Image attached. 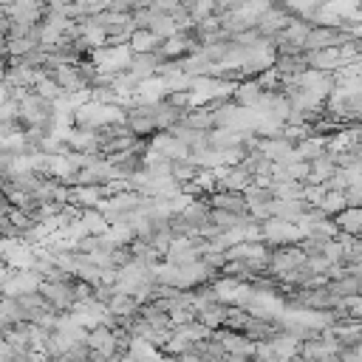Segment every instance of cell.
<instances>
[{
  "label": "cell",
  "instance_id": "57",
  "mask_svg": "<svg viewBox=\"0 0 362 362\" xmlns=\"http://www.w3.org/2000/svg\"><path fill=\"white\" fill-rule=\"evenodd\" d=\"M11 3H34V0H11Z\"/></svg>",
  "mask_w": 362,
  "mask_h": 362
},
{
  "label": "cell",
  "instance_id": "26",
  "mask_svg": "<svg viewBox=\"0 0 362 362\" xmlns=\"http://www.w3.org/2000/svg\"><path fill=\"white\" fill-rule=\"evenodd\" d=\"M158 42H161V40H158L150 28H133L130 37H127V48H130L133 54H150V51L158 48Z\"/></svg>",
  "mask_w": 362,
  "mask_h": 362
},
{
  "label": "cell",
  "instance_id": "15",
  "mask_svg": "<svg viewBox=\"0 0 362 362\" xmlns=\"http://www.w3.org/2000/svg\"><path fill=\"white\" fill-rule=\"evenodd\" d=\"M167 93L170 90H167V82H164L161 74H153V76L136 82V102H144V105L147 102H161Z\"/></svg>",
  "mask_w": 362,
  "mask_h": 362
},
{
  "label": "cell",
  "instance_id": "24",
  "mask_svg": "<svg viewBox=\"0 0 362 362\" xmlns=\"http://www.w3.org/2000/svg\"><path fill=\"white\" fill-rule=\"evenodd\" d=\"M181 116H184V110H178V107H173L170 102H153V124H156V130H170L173 124H178L181 122Z\"/></svg>",
  "mask_w": 362,
  "mask_h": 362
},
{
  "label": "cell",
  "instance_id": "45",
  "mask_svg": "<svg viewBox=\"0 0 362 362\" xmlns=\"http://www.w3.org/2000/svg\"><path fill=\"white\" fill-rule=\"evenodd\" d=\"M322 195H325V187L322 184H303V201L308 204V206H317L320 201H322Z\"/></svg>",
  "mask_w": 362,
  "mask_h": 362
},
{
  "label": "cell",
  "instance_id": "27",
  "mask_svg": "<svg viewBox=\"0 0 362 362\" xmlns=\"http://www.w3.org/2000/svg\"><path fill=\"white\" fill-rule=\"evenodd\" d=\"M280 76H294L305 68V57L303 51H294V54H274V65H272Z\"/></svg>",
  "mask_w": 362,
  "mask_h": 362
},
{
  "label": "cell",
  "instance_id": "25",
  "mask_svg": "<svg viewBox=\"0 0 362 362\" xmlns=\"http://www.w3.org/2000/svg\"><path fill=\"white\" fill-rule=\"evenodd\" d=\"M260 93H263V88L255 82V79H240L238 85H235V90H232V102L235 105H240V107H255V102L260 99Z\"/></svg>",
  "mask_w": 362,
  "mask_h": 362
},
{
  "label": "cell",
  "instance_id": "11",
  "mask_svg": "<svg viewBox=\"0 0 362 362\" xmlns=\"http://www.w3.org/2000/svg\"><path fill=\"white\" fill-rule=\"evenodd\" d=\"M201 255H198V249H195V243H192V238H173L170 243H167V249H164V260L167 263H173V266H187V263H192V260H198Z\"/></svg>",
  "mask_w": 362,
  "mask_h": 362
},
{
  "label": "cell",
  "instance_id": "38",
  "mask_svg": "<svg viewBox=\"0 0 362 362\" xmlns=\"http://www.w3.org/2000/svg\"><path fill=\"white\" fill-rule=\"evenodd\" d=\"M328 218H334L339 209H345V195L339 192V189H325V195H322V201L317 204Z\"/></svg>",
  "mask_w": 362,
  "mask_h": 362
},
{
  "label": "cell",
  "instance_id": "7",
  "mask_svg": "<svg viewBox=\"0 0 362 362\" xmlns=\"http://www.w3.org/2000/svg\"><path fill=\"white\" fill-rule=\"evenodd\" d=\"M147 147H153L156 153H161L167 161H184V158L189 156V147L181 144L170 130H156V133H150Z\"/></svg>",
  "mask_w": 362,
  "mask_h": 362
},
{
  "label": "cell",
  "instance_id": "46",
  "mask_svg": "<svg viewBox=\"0 0 362 362\" xmlns=\"http://www.w3.org/2000/svg\"><path fill=\"white\" fill-rule=\"evenodd\" d=\"M342 195H345V206H359L362 204V184H348L342 189Z\"/></svg>",
  "mask_w": 362,
  "mask_h": 362
},
{
  "label": "cell",
  "instance_id": "20",
  "mask_svg": "<svg viewBox=\"0 0 362 362\" xmlns=\"http://www.w3.org/2000/svg\"><path fill=\"white\" fill-rule=\"evenodd\" d=\"M48 178H57V181H65V184H74V175H76V164L65 156V153H57V156H48V170H45Z\"/></svg>",
  "mask_w": 362,
  "mask_h": 362
},
{
  "label": "cell",
  "instance_id": "8",
  "mask_svg": "<svg viewBox=\"0 0 362 362\" xmlns=\"http://www.w3.org/2000/svg\"><path fill=\"white\" fill-rule=\"evenodd\" d=\"M85 345H88V351H90L93 356L110 359V356L116 354V334H113V328H107V325H93V328H88Z\"/></svg>",
  "mask_w": 362,
  "mask_h": 362
},
{
  "label": "cell",
  "instance_id": "33",
  "mask_svg": "<svg viewBox=\"0 0 362 362\" xmlns=\"http://www.w3.org/2000/svg\"><path fill=\"white\" fill-rule=\"evenodd\" d=\"M127 356H130V362H156L158 348H153L150 342H144V339H139V337H130Z\"/></svg>",
  "mask_w": 362,
  "mask_h": 362
},
{
  "label": "cell",
  "instance_id": "39",
  "mask_svg": "<svg viewBox=\"0 0 362 362\" xmlns=\"http://www.w3.org/2000/svg\"><path fill=\"white\" fill-rule=\"evenodd\" d=\"M0 150L3 153H11V156H20V153H28V144H25V136H23V127L3 136L0 139Z\"/></svg>",
  "mask_w": 362,
  "mask_h": 362
},
{
  "label": "cell",
  "instance_id": "34",
  "mask_svg": "<svg viewBox=\"0 0 362 362\" xmlns=\"http://www.w3.org/2000/svg\"><path fill=\"white\" fill-rule=\"evenodd\" d=\"M105 308H107L113 317H133V314H136V308H139V303H136L130 294H119V291H116V294L107 300V305H105Z\"/></svg>",
  "mask_w": 362,
  "mask_h": 362
},
{
  "label": "cell",
  "instance_id": "58",
  "mask_svg": "<svg viewBox=\"0 0 362 362\" xmlns=\"http://www.w3.org/2000/svg\"><path fill=\"white\" fill-rule=\"evenodd\" d=\"M252 362H257V359H252ZM269 362H280V359H269Z\"/></svg>",
  "mask_w": 362,
  "mask_h": 362
},
{
  "label": "cell",
  "instance_id": "1",
  "mask_svg": "<svg viewBox=\"0 0 362 362\" xmlns=\"http://www.w3.org/2000/svg\"><path fill=\"white\" fill-rule=\"evenodd\" d=\"M127 110L122 105H105V102H82L79 107H74V124L76 127H88V130H102L107 124H119L124 122Z\"/></svg>",
  "mask_w": 362,
  "mask_h": 362
},
{
  "label": "cell",
  "instance_id": "2",
  "mask_svg": "<svg viewBox=\"0 0 362 362\" xmlns=\"http://www.w3.org/2000/svg\"><path fill=\"white\" fill-rule=\"evenodd\" d=\"M133 51L127 48V42H119V45H102V48H90L88 51V59L96 65L99 74H119L127 68Z\"/></svg>",
  "mask_w": 362,
  "mask_h": 362
},
{
  "label": "cell",
  "instance_id": "3",
  "mask_svg": "<svg viewBox=\"0 0 362 362\" xmlns=\"http://www.w3.org/2000/svg\"><path fill=\"white\" fill-rule=\"evenodd\" d=\"M40 274L31 269H6L0 277V297H20L40 288Z\"/></svg>",
  "mask_w": 362,
  "mask_h": 362
},
{
  "label": "cell",
  "instance_id": "16",
  "mask_svg": "<svg viewBox=\"0 0 362 362\" xmlns=\"http://www.w3.org/2000/svg\"><path fill=\"white\" fill-rule=\"evenodd\" d=\"M206 204L215 209H226L235 215H246V198L243 192H229V189H215L206 195Z\"/></svg>",
  "mask_w": 362,
  "mask_h": 362
},
{
  "label": "cell",
  "instance_id": "47",
  "mask_svg": "<svg viewBox=\"0 0 362 362\" xmlns=\"http://www.w3.org/2000/svg\"><path fill=\"white\" fill-rule=\"evenodd\" d=\"M0 122H17V102L11 96L0 102Z\"/></svg>",
  "mask_w": 362,
  "mask_h": 362
},
{
  "label": "cell",
  "instance_id": "43",
  "mask_svg": "<svg viewBox=\"0 0 362 362\" xmlns=\"http://www.w3.org/2000/svg\"><path fill=\"white\" fill-rule=\"evenodd\" d=\"M6 218H8V223L23 235L31 223H34V218L28 215V212H23V209H17V206H8V212H6Z\"/></svg>",
  "mask_w": 362,
  "mask_h": 362
},
{
  "label": "cell",
  "instance_id": "6",
  "mask_svg": "<svg viewBox=\"0 0 362 362\" xmlns=\"http://www.w3.org/2000/svg\"><path fill=\"white\" fill-rule=\"evenodd\" d=\"M305 260V255H303V249L297 246V243H286V246H274L272 252H269V260H266V274H283V272H288V269H294L297 263H303Z\"/></svg>",
  "mask_w": 362,
  "mask_h": 362
},
{
  "label": "cell",
  "instance_id": "14",
  "mask_svg": "<svg viewBox=\"0 0 362 362\" xmlns=\"http://www.w3.org/2000/svg\"><path fill=\"white\" fill-rule=\"evenodd\" d=\"M303 57H305V68H317V71H328V74H334L339 68V51H337V45L303 51Z\"/></svg>",
  "mask_w": 362,
  "mask_h": 362
},
{
  "label": "cell",
  "instance_id": "36",
  "mask_svg": "<svg viewBox=\"0 0 362 362\" xmlns=\"http://www.w3.org/2000/svg\"><path fill=\"white\" fill-rule=\"evenodd\" d=\"M147 28H150L158 40H167V37H173V34L178 31V25L173 23V17H170V14H164V11H156V14H153V23H150Z\"/></svg>",
  "mask_w": 362,
  "mask_h": 362
},
{
  "label": "cell",
  "instance_id": "10",
  "mask_svg": "<svg viewBox=\"0 0 362 362\" xmlns=\"http://www.w3.org/2000/svg\"><path fill=\"white\" fill-rule=\"evenodd\" d=\"M294 14H288L280 3H272L260 17H257V23H255V28H257V34L260 37H274L280 28H286L288 25V20H291Z\"/></svg>",
  "mask_w": 362,
  "mask_h": 362
},
{
  "label": "cell",
  "instance_id": "35",
  "mask_svg": "<svg viewBox=\"0 0 362 362\" xmlns=\"http://www.w3.org/2000/svg\"><path fill=\"white\" fill-rule=\"evenodd\" d=\"M269 192H272V198L294 201L303 195V184L300 181H269Z\"/></svg>",
  "mask_w": 362,
  "mask_h": 362
},
{
  "label": "cell",
  "instance_id": "48",
  "mask_svg": "<svg viewBox=\"0 0 362 362\" xmlns=\"http://www.w3.org/2000/svg\"><path fill=\"white\" fill-rule=\"evenodd\" d=\"M201 260H204L209 269H215V272H218V269L223 266V260H226V257H223V252H215V249H209V252H204V255H201Z\"/></svg>",
  "mask_w": 362,
  "mask_h": 362
},
{
  "label": "cell",
  "instance_id": "21",
  "mask_svg": "<svg viewBox=\"0 0 362 362\" xmlns=\"http://www.w3.org/2000/svg\"><path fill=\"white\" fill-rule=\"evenodd\" d=\"M99 198H105L102 184H71V204L85 209V206H96Z\"/></svg>",
  "mask_w": 362,
  "mask_h": 362
},
{
  "label": "cell",
  "instance_id": "41",
  "mask_svg": "<svg viewBox=\"0 0 362 362\" xmlns=\"http://www.w3.org/2000/svg\"><path fill=\"white\" fill-rule=\"evenodd\" d=\"M255 82H257L263 90H283V76H280L274 68H266V71L255 74Z\"/></svg>",
  "mask_w": 362,
  "mask_h": 362
},
{
  "label": "cell",
  "instance_id": "22",
  "mask_svg": "<svg viewBox=\"0 0 362 362\" xmlns=\"http://www.w3.org/2000/svg\"><path fill=\"white\" fill-rule=\"evenodd\" d=\"M3 82L8 88H31L34 85V68H28L23 62H8L3 68Z\"/></svg>",
  "mask_w": 362,
  "mask_h": 362
},
{
  "label": "cell",
  "instance_id": "31",
  "mask_svg": "<svg viewBox=\"0 0 362 362\" xmlns=\"http://www.w3.org/2000/svg\"><path fill=\"white\" fill-rule=\"evenodd\" d=\"M124 124L130 127V133H133V136H150V133H156L153 119H150V116H144V113H139L136 107H127Z\"/></svg>",
  "mask_w": 362,
  "mask_h": 362
},
{
  "label": "cell",
  "instance_id": "40",
  "mask_svg": "<svg viewBox=\"0 0 362 362\" xmlns=\"http://www.w3.org/2000/svg\"><path fill=\"white\" fill-rule=\"evenodd\" d=\"M195 173H198V167H195V164H189L187 158H184V161H170V175H173V181H178V184L192 181V178H195Z\"/></svg>",
  "mask_w": 362,
  "mask_h": 362
},
{
  "label": "cell",
  "instance_id": "52",
  "mask_svg": "<svg viewBox=\"0 0 362 362\" xmlns=\"http://www.w3.org/2000/svg\"><path fill=\"white\" fill-rule=\"evenodd\" d=\"M246 0H215V6H218V11H232V8H238V6H243Z\"/></svg>",
  "mask_w": 362,
  "mask_h": 362
},
{
  "label": "cell",
  "instance_id": "49",
  "mask_svg": "<svg viewBox=\"0 0 362 362\" xmlns=\"http://www.w3.org/2000/svg\"><path fill=\"white\" fill-rule=\"evenodd\" d=\"M107 8H110V11H124V14H130L133 8H139V0H107Z\"/></svg>",
  "mask_w": 362,
  "mask_h": 362
},
{
  "label": "cell",
  "instance_id": "42",
  "mask_svg": "<svg viewBox=\"0 0 362 362\" xmlns=\"http://www.w3.org/2000/svg\"><path fill=\"white\" fill-rule=\"evenodd\" d=\"M226 51H229V40H223V42H206V45H201V54L215 65V62H223V57H226Z\"/></svg>",
  "mask_w": 362,
  "mask_h": 362
},
{
  "label": "cell",
  "instance_id": "30",
  "mask_svg": "<svg viewBox=\"0 0 362 362\" xmlns=\"http://www.w3.org/2000/svg\"><path fill=\"white\" fill-rule=\"evenodd\" d=\"M294 150L300 153V158H303V161H311V158H317V156L325 150V136L308 133V136H303V139L294 144Z\"/></svg>",
  "mask_w": 362,
  "mask_h": 362
},
{
  "label": "cell",
  "instance_id": "59",
  "mask_svg": "<svg viewBox=\"0 0 362 362\" xmlns=\"http://www.w3.org/2000/svg\"><path fill=\"white\" fill-rule=\"evenodd\" d=\"M181 3H189V0H181Z\"/></svg>",
  "mask_w": 362,
  "mask_h": 362
},
{
  "label": "cell",
  "instance_id": "5",
  "mask_svg": "<svg viewBox=\"0 0 362 362\" xmlns=\"http://www.w3.org/2000/svg\"><path fill=\"white\" fill-rule=\"evenodd\" d=\"M71 283H74V277H68V280H40V294L45 297V303L54 308V311H71V305H74V291H71Z\"/></svg>",
  "mask_w": 362,
  "mask_h": 362
},
{
  "label": "cell",
  "instance_id": "51",
  "mask_svg": "<svg viewBox=\"0 0 362 362\" xmlns=\"http://www.w3.org/2000/svg\"><path fill=\"white\" fill-rule=\"evenodd\" d=\"M0 362H14V348L0 337Z\"/></svg>",
  "mask_w": 362,
  "mask_h": 362
},
{
  "label": "cell",
  "instance_id": "19",
  "mask_svg": "<svg viewBox=\"0 0 362 362\" xmlns=\"http://www.w3.org/2000/svg\"><path fill=\"white\" fill-rule=\"evenodd\" d=\"M334 223H337V232L359 238V232H362V206H345V209H339L334 215Z\"/></svg>",
  "mask_w": 362,
  "mask_h": 362
},
{
  "label": "cell",
  "instance_id": "17",
  "mask_svg": "<svg viewBox=\"0 0 362 362\" xmlns=\"http://www.w3.org/2000/svg\"><path fill=\"white\" fill-rule=\"evenodd\" d=\"M269 345H272V351H274V356H277L280 362L294 359L297 351H300V339H297L291 331H283V328H277V331L269 337Z\"/></svg>",
  "mask_w": 362,
  "mask_h": 362
},
{
  "label": "cell",
  "instance_id": "32",
  "mask_svg": "<svg viewBox=\"0 0 362 362\" xmlns=\"http://www.w3.org/2000/svg\"><path fill=\"white\" fill-rule=\"evenodd\" d=\"M223 314H226V305H223V303H212V305L195 311V320H198L201 325H206L209 331H215V328L223 325Z\"/></svg>",
  "mask_w": 362,
  "mask_h": 362
},
{
  "label": "cell",
  "instance_id": "37",
  "mask_svg": "<svg viewBox=\"0 0 362 362\" xmlns=\"http://www.w3.org/2000/svg\"><path fill=\"white\" fill-rule=\"evenodd\" d=\"M181 6L187 8V14H189L192 25H195V23H201L204 17H209V14H215V11H218L215 0H189V3H181Z\"/></svg>",
  "mask_w": 362,
  "mask_h": 362
},
{
  "label": "cell",
  "instance_id": "44",
  "mask_svg": "<svg viewBox=\"0 0 362 362\" xmlns=\"http://www.w3.org/2000/svg\"><path fill=\"white\" fill-rule=\"evenodd\" d=\"M283 173H286L288 181L305 184V178H308V161H288V164H283Z\"/></svg>",
  "mask_w": 362,
  "mask_h": 362
},
{
  "label": "cell",
  "instance_id": "4",
  "mask_svg": "<svg viewBox=\"0 0 362 362\" xmlns=\"http://www.w3.org/2000/svg\"><path fill=\"white\" fill-rule=\"evenodd\" d=\"M303 235L297 229V223L291 221H283V218H266L260 221V240L266 246H286V243H297Z\"/></svg>",
  "mask_w": 362,
  "mask_h": 362
},
{
  "label": "cell",
  "instance_id": "13",
  "mask_svg": "<svg viewBox=\"0 0 362 362\" xmlns=\"http://www.w3.org/2000/svg\"><path fill=\"white\" fill-rule=\"evenodd\" d=\"M65 147L68 150H76V153H88V156H96L99 153V141H96V130H88V127H71L68 136H65ZM102 156V153H99Z\"/></svg>",
  "mask_w": 362,
  "mask_h": 362
},
{
  "label": "cell",
  "instance_id": "12",
  "mask_svg": "<svg viewBox=\"0 0 362 362\" xmlns=\"http://www.w3.org/2000/svg\"><path fill=\"white\" fill-rule=\"evenodd\" d=\"M161 62H164V59H161V54H158V51H150V54H133L124 71H127L136 82H141V79H147V76L158 74V65H161Z\"/></svg>",
  "mask_w": 362,
  "mask_h": 362
},
{
  "label": "cell",
  "instance_id": "18",
  "mask_svg": "<svg viewBox=\"0 0 362 362\" xmlns=\"http://www.w3.org/2000/svg\"><path fill=\"white\" fill-rule=\"evenodd\" d=\"M51 79L65 90V93H74V90H85L88 85L79 79V74H76V68L71 65V62H62V65H54L51 71Z\"/></svg>",
  "mask_w": 362,
  "mask_h": 362
},
{
  "label": "cell",
  "instance_id": "23",
  "mask_svg": "<svg viewBox=\"0 0 362 362\" xmlns=\"http://www.w3.org/2000/svg\"><path fill=\"white\" fill-rule=\"evenodd\" d=\"M269 209H272V215L274 218H283V221H291V223H297V218L308 209V204L303 201V198H294V201H280V198H272L269 201Z\"/></svg>",
  "mask_w": 362,
  "mask_h": 362
},
{
  "label": "cell",
  "instance_id": "53",
  "mask_svg": "<svg viewBox=\"0 0 362 362\" xmlns=\"http://www.w3.org/2000/svg\"><path fill=\"white\" fill-rule=\"evenodd\" d=\"M8 206H11V201H8V195L0 189V218H6V212H8Z\"/></svg>",
  "mask_w": 362,
  "mask_h": 362
},
{
  "label": "cell",
  "instance_id": "28",
  "mask_svg": "<svg viewBox=\"0 0 362 362\" xmlns=\"http://www.w3.org/2000/svg\"><path fill=\"white\" fill-rule=\"evenodd\" d=\"M181 122L187 127H195V130H212V110L209 105H198V107H187Z\"/></svg>",
  "mask_w": 362,
  "mask_h": 362
},
{
  "label": "cell",
  "instance_id": "55",
  "mask_svg": "<svg viewBox=\"0 0 362 362\" xmlns=\"http://www.w3.org/2000/svg\"><path fill=\"white\" fill-rule=\"evenodd\" d=\"M107 362H130V356H127V354H113Z\"/></svg>",
  "mask_w": 362,
  "mask_h": 362
},
{
  "label": "cell",
  "instance_id": "54",
  "mask_svg": "<svg viewBox=\"0 0 362 362\" xmlns=\"http://www.w3.org/2000/svg\"><path fill=\"white\" fill-rule=\"evenodd\" d=\"M8 96H11V88H8V85H6L3 79H0V102H6Z\"/></svg>",
  "mask_w": 362,
  "mask_h": 362
},
{
  "label": "cell",
  "instance_id": "29",
  "mask_svg": "<svg viewBox=\"0 0 362 362\" xmlns=\"http://www.w3.org/2000/svg\"><path fill=\"white\" fill-rule=\"evenodd\" d=\"M79 221H82V226H85V232L88 235H105L107 232V218L96 209V206H85V209H79Z\"/></svg>",
  "mask_w": 362,
  "mask_h": 362
},
{
  "label": "cell",
  "instance_id": "9",
  "mask_svg": "<svg viewBox=\"0 0 362 362\" xmlns=\"http://www.w3.org/2000/svg\"><path fill=\"white\" fill-rule=\"evenodd\" d=\"M345 40H354V37H348L345 31L331 28V25H308V34H305V40H303V51L339 45V42H345Z\"/></svg>",
  "mask_w": 362,
  "mask_h": 362
},
{
  "label": "cell",
  "instance_id": "50",
  "mask_svg": "<svg viewBox=\"0 0 362 362\" xmlns=\"http://www.w3.org/2000/svg\"><path fill=\"white\" fill-rule=\"evenodd\" d=\"M175 359H178V362H209V359H206L204 354H198L195 348H189V351H184V354H178Z\"/></svg>",
  "mask_w": 362,
  "mask_h": 362
},
{
  "label": "cell",
  "instance_id": "56",
  "mask_svg": "<svg viewBox=\"0 0 362 362\" xmlns=\"http://www.w3.org/2000/svg\"><path fill=\"white\" fill-rule=\"evenodd\" d=\"M0 272H6V263H3V257H0Z\"/></svg>",
  "mask_w": 362,
  "mask_h": 362
}]
</instances>
